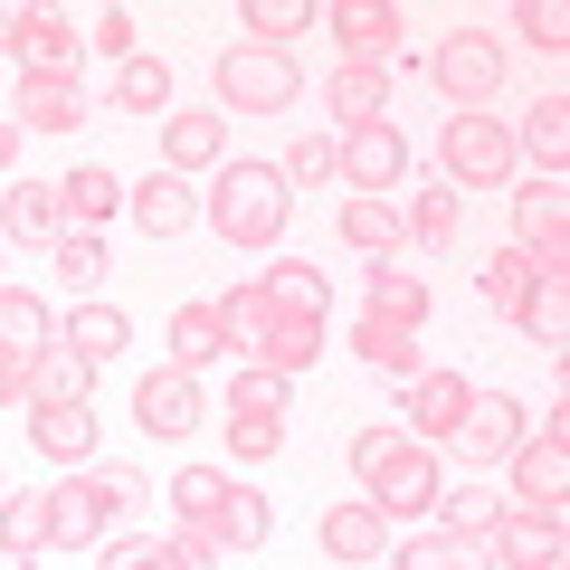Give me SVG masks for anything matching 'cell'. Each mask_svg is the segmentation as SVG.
<instances>
[{
    "label": "cell",
    "mask_w": 570,
    "mask_h": 570,
    "mask_svg": "<svg viewBox=\"0 0 570 570\" xmlns=\"http://www.w3.org/2000/svg\"><path fill=\"white\" fill-rule=\"evenodd\" d=\"M171 523H181L209 561H228V551L266 542V494L247 485V475H228V466H181L171 475Z\"/></svg>",
    "instance_id": "6da1fadb"
},
{
    "label": "cell",
    "mask_w": 570,
    "mask_h": 570,
    "mask_svg": "<svg viewBox=\"0 0 570 570\" xmlns=\"http://www.w3.org/2000/svg\"><path fill=\"white\" fill-rule=\"evenodd\" d=\"M352 475H362V504H381L390 523H419V513L448 504L438 456H428L419 438H400V428H362V438H352Z\"/></svg>",
    "instance_id": "7a4b0ae2"
},
{
    "label": "cell",
    "mask_w": 570,
    "mask_h": 570,
    "mask_svg": "<svg viewBox=\"0 0 570 570\" xmlns=\"http://www.w3.org/2000/svg\"><path fill=\"white\" fill-rule=\"evenodd\" d=\"M285 209H295V190L276 181V163H219L200 219L219 228V247H276L285 238Z\"/></svg>",
    "instance_id": "3957f363"
},
{
    "label": "cell",
    "mask_w": 570,
    "mask_h": 570,
    "mask_svg": "<svg viewBox=\"0 0 570 570\" xmlns=\"http://www.w3.org/2000/svg\"><path fill=\"white\" fill-rule=\"evenodd\" d=\"M134 494H142V475H124V466H67V485H48V542H67V551L105 542Z\"/></svg>",
    "instance_id": "277c9868"
},
{
    "label": "cell",
    "mask_w": 570,
    "mask_h": 570,
    "mask_svg": "<svg viewBox=\"0 0 570 570\" xmlns=\"http://www.w3.org/2000/svg\"><path fill=\"white\" fill-rule=\"evenodd\" d=\"M428 86L448 96V115H485L504 96V39L485 29H448V39L428 48Z\"/></svg>",
    "instance_id": "5b68a950"
},
{
    "label": "cell",
    "mask_w": 570,
    "mask_h": 570,
    "mask_svg": "<svg viewBox=\"0 0 570 570\" xmlns=\"http://www.w3.org/2000/svg\"><path fill=\"white\" fill-rule=\"evenodd\" d=\"M513 466V513H570V409H551L542 428H523V448L504 456Z\"/></svg>",
    "instance_id": "8992f818"
},
{
    "label": "cell",
    "mask_w": 570,
    "mask_h": 570,
    "mask_svg": "<svg viewBox=\"0 0 570 570\" xmlns=\"http://www.w3.org/2000/svg\"><path fill=\"white\" fill-rule=\"evenodd\" d=\"M305 105V67L276 48H228L219 58V115H295Z\"/></svg>",
    "instance_id": "52a82bcc"
},
{
    "label": "cell",
    "mask_w": 570,
    "mask_h": 570,
    "mask_svg": "<svg viewBox=\"0 0 570 570\" xmlns=\"http://www.w3.org/2000/svg\"><path fill=\"white\" fill-rule=\"evenodd\" d=\"M438 163H448V190H504L523 153H513V124H494V115H448Z\"/></svg>",
    "instance_id": "ba28073f"
},
{
    "label": "cell",
    "mask_w": 570,
    "mask_h": 570,
    "mask_svg": "<svg viewBox=\"0 0 570 570\" xmlns=\"http://www.w3.org/2000/svg\"><path fill=\"white\" fill-rule=\"evenodd\" d=\"M333 153H343L333 181H352V200H390V190L409 181V134L400 124H362V134H343Z\"/></svg>",
    "instance_id": "9c48e42d"
},
{
    "label": "cell",
    "mask_w": 570,
    "mask_h": 570,
    "mask_svg": "<svg viewBox=\"0 0 570 570\" xmlns=\"http://www.w3.org/2000/svg\"><path fill=\"white\" fill-rule=\"evenodd\" d=\"M324 314H285V305H266L257 314V333H247V362L257 371H276V381H305L314 362H324Z\"/></svg>",
    "instance_id": "30bf717a"
},
{
    "label": "cell",
    "mask_w": 570,
    "mask_h": 570,
    "mask_svg": "<svg viewBox=\"0 0 570 570\" xmlns=\"http://www.w3.org/2000/svg\"><path fill=\"white\" fill-rule=\"evenodd\" d=\"M409 400H400V438H419V448H438V438H456V428H466V409H475V381L466 371H409Z\"/></svg>",
    "instance_id": "8fae6325"
},
{
    "label": "cell",
    "mask_w": 570,
    "mask_h": 570,
    "mask_svg": "<svg viewBox=\"0 0 570 570\" xmlns=\"http://www.w3.org/2000/svg\"><path fill=\"white\" fill-rule=\"evenodd\" d=\"M134 428H142V438H190V428H200V371L153 362L134 381Z\"/></svg>",
    "instance_id": "7c38bea8"
},
{
    "label": "cell",
    "mask_w": 570,
    "mask_h": 570,
    "mask_svg": "<svg viewBox=\"0 0 570 570\" xmlns=\"http://www.w3.org/2000/svg\"><path fill=\"white\" fill-rule=\"evenodd\" d=\"M523 428H532L523 400H504V390H475L466 428H456V466H504V456L523 448Z\"/></svg>",
    "instance_id": "4fadbf2b"
},
{
    "label": "cell",
    "mask_w": 570,
    "mask_h": 570,
    "mask_svg": "<svg viewBox=\"0 0 570 570\" xmlns=\"http://www.w3.org/2000/svg\"><path fill=\"white\" fill-rule=\"evenodd\" d=\"M324 29L343 48V67H390V48H400V10L390 0H324Z\"/></svg>",
    "instance_id": "5bb4252c"
},
{
    "label": "cell",
    "mask_w": 570,
    "mask_h": 570,
    "mask_svg": "<svg viewBox=\"0 0 570 570\" xmlns=\"http://www.w3.org/2000/svg\"><path fill=\"white\" fill-rule=\"evenodd\" d=\"M513 247H523V257H570V190L551 181V171H532V181L513 190Z\"/></svg>",
    "instance_id": "9a60e30c"
},
{
    "label": "cell",
    "mask_w": 570,
    "mask_h": 570,
    "mask_svg": "<svg viewBox=\"0 0 570 570\" xmlns=\"http://www.w3.org/2000/svg\"><path fill=\"white\" fill-rule=\"evenodd\" d=\"M561 523L570 513H494V532H485V551H494V570H561Z\"/></svg>",
    "instance_id": "2e32d148"
},
{
    "label": "cell",
    "mask_w": 570,
    "mask_h": 570,
    "mask_svg": "<svg viewBox=\"0 0 570 570\" xmlns=\"http://www.w3.org/2000/svg\"><path fill=\"white\" fill-rule=\"evenodd\" d=\"M513 324H523V343H542V352L570 343V257H542V266H532V285H523V305H513Z\"/></svg>",
    "instance_id": "e0dca14e"
},
{
    "label": "cell",
    "mask_w": 570,
    "mask_h": 570,
    "mask_svg": "<svg viewBox=\"0 0 570 570\" xmlns=\"http://www.w3.org/2000/svg\"><path fill=\"white\" fill-rule=\"evenodd\" d=\"M10 124L20 134H77L86 124V77H20L10 86Z\"/></svg>",
    "instance_id": "ac0fdd59"
},
{
    "label": "cell",
    "mask_w": 570,
    "mask_h": 570,
    "mask_svg": "<svg viewBox=\"0 0 570 570\" xmlns=\"http://www.w3.org/2000/svg\"><path fill=\"white\" fill-rule=\"evenodd\" d=\"M20 77H77V58H86V39H77V20L67 10H39L29 0V20H20Z\"/></svg>",
    "instance_id": "d6986e66"
},
{
    "label": "cell",
    "mask_w": 570,
    "mask_h": 570,
    "mask_svg": "<svg viewBox=\"0 0 570 570\" xmlns=\"http://www.w3.org/2000/svg\"><path fill=\"white\" fill-rule=\"evenodd\" d=\"M124 209H134L142 238H181L190 219H200V200H190L181 171H153V181H124Z\"/></svg>",
    "instance_id": "ffe728a7"
},
{
    "label": "cell",
    "mask_w": 570,
    "mask_h": 570,
    "mask_svg": "<svg viewBox=\"0 0 570 570\" xmlns=\"http://www.w3.org/2000/svg\"><path fill=\"white\" fill-rule=\"evenodd\" d=\"M324 105L343 134H362V124H390V67H333L324 77Z\"/></svg>",
    "instance_id": "44dd1931"
},
{
    "label": "cell",
    "mask_w": 570,
    "mask_h": 570,
    "mask_svg": "<svg viewBox=\"0 0 570 570\" xmlns=\"http://www.w3.org/2000/svg\"><path fill=\"white\" fill-rule=\"evenodd\" d=\"M29 438H39L48 466H96V400H77V409H29Z\"/></svg>",
    "instance_id": "7402d4cb"
},
{
    "label": "cell",
    "mask_w": 570,
    "mask_h": 570,
    "mask_svg": "<svg viewBox=\"0 0 570 570\" xmlns=\"http://www.w3.org/2000/svg\"><path fill=\"white\" fill-rule=\"evenodd\" d=\"M228 163V115H163V171H209Z\"/></svg>",
    "instance_id": "603a6c76"
},
{
    "label": "cell",
    "mask_w": 570,
    "mask_h": 570,
    "mask_svg": "<svg viewBox=\"0 0 570 570\" xmlns=\"http://www.w3.org/2000/svg\"><path fill=\"white\" fill-rule=\"evenodd\" d=\"M58 343L77 352L86 371H105V362H124V343H134V324H124L115 305H77V314H67V324H58Z\"/></svg>",
    "instance_id": "cb8c5ba5"
},
{
    "label": "cell",
    "mask_w": 570,
    "mask_h": 570,
    "mask_svg": "<svg viewBox=\"0 0 570 570\" xmlns=\"http://www.w3.org/2000/svg\"><path fill=\"white\" fill-rule=\"evenodd\" d=\"M352 352H362V371H381V381H409V371H419V333L390 324V314H371V305H362V324H352Z\"/></svg>",
    "instance_id": "d4e9b609"
},
{
    "label": "cell",
    "mask_w": 570,
    "mask_h": 570,
    "mask_svg": "<svg viewBox=\"0 0 570 570\" xmlns=\"http://www.w3.org/2000/svg\"><path fill=\"white\" fill-rule=\"evenodd\" d=\"M513 153H532V163L561 181V163H570V96H532V115L513 124Z\"/></svg>",
    "instance_id": "484cf974"
},
{
    "label": "cell",
    "mask_w": 570,
    "mask_h": 570,
    "mask_svg": "<svg viewBox=\"0 0 570 570\" xmlns=\"http://www.w3.org/2000/svg\"><path fill=\"white\" fill-rule=\"evenodd\" d=\"M0 228H10V238H29V247H58V238H67L58 181H20L10 200H0Z\"/></svg>",
    "instance_id": "4316f807"
},
{
    "label": "cell",
    "mask_w": 570,
    "mask_h": 570,
    "mask_svg": "<svg viewBox=\"0 0 570 570\" xmlns=\"http://www.w3.org/2000/svg\"><path fill=\"white\" fill-rule=\"evenodd\" d=\"M381 542H390V513L362 504V494L324 513V551H333V561H381Z\"/></svg>",
    "instance_id": "83f0119b"
},
{
    "label": "cell",
    "mask_w": 570,
    "mask_h": 570,
    "mask_svg": "<svg viewBox=\"0 0 570 570\" xmlns=\"http://www.w3.org/2000/svg\"><path fill=\"white\" fill-rule=\"evenodd\" d=\"M400 570H494V551L475 542V532H448V523H428L400 542Z\"/></svg>",
    "instance_id": "f1b7e54d"
},
{
    "label": "cell",
    "mask_w": 570,
    "mask_h": 570,
    "mask_svg": "<svg viewBox=\"0 0 570 570\" xmlns=\"http://www.w3.org/2000/svg\"><path fill=\"white\" fill-rule=\"evenodd\" d=\"M86 390H96V371H86L67 343H48L39 362H29V400H20V409H77Z\"/></svg>",
    "instance_id": "f546056e"
},
{
    "label": "cell",
    "mask_w": 570,
    "mask_h": 570,
    "mask_svg": "<svg viewBox=\"0 0 570 570\" xmlns=\"http://www.w3.org/2000/svg\"><path fill=\"white\" fill-rule=\"evenodd\" d=\"M58 209H67V228H105V219L124 209V181H115L105 163H77V171L58 181Z\"/></svg>",
    "instance_id": "4dcf8cb0"
},
{
    "label": "cell",
    "mask_w": 570,
    "mask_h": 570,
    "mask_svg": "<svg viewBox=\"0 0 570 570\" xmlns=\"http://www.w3.org/2000/svg\"><path fill=\"white\" fill-rule=\"evenodd\" d=\"M209 362H228L219 305H181V314H171V371H209Z\"/></svg>",
    "instance_id": "1f68e13d"
},
{
    "label": "cell",
    "mask_w": 570,
    "mask_h": 570,
    "mask_svg": "<svg viewBox=\"0 0 570 570\" xmlns=\"http://www.w3.org/2000/svg\"><path fill=\"white\" fill-rule=\"evenodd\" d=\"M105 570H219V561H209L190 532H134V542H115Z\"/></svg>",
    "instance_id": "d6a6232c"
},
{
    "label": "cell",
    "mask_w": 570,
    "mask_h": 570,
    "mask_svg": "<svg viewBox=\"0 0 570 570\" xmlns=\"http://www.w3.org/2000/svg\"><path fill=\"white\" fill-rule=\"evenodd\" d=\"M400 238H409V228H400L390 200H343V247H362L371 266H400Z\"/></svg>",
    "instance_id": "836d02e7"
},
{
    "label": "cell",
    "mask_w": 570,
    "mask_h": 570,
    "mask_svg": "<svg viewBox=\"0 0 570 570\" xmlns=\"http://www.w3.org/2000/svg\"><path fill=\"white\" fill-rule=\"evenodd\" d=\"M400 228L428 247V257H448V247H456V228H466V190H448V181H438V190H419Z\"/></svg>",
    "instance_id": "e575fe53"
},
{
    "label": "cell",
    "mask_w": 570,
    "mask_h": 570,
    "mask_svg": "<svg viewBox=\"0 0 570 570\" xmlns=\"http://www.w3.org/2000/svg\"><path fill=\"white\" fill-rule=\"evenodd\" d=\"M314 20H324V10H314V0H247V10H238L247 48H276V58H285V39H305Z\"/></svg>",
    "instance_id": "d590c367"
},
{
    "label": "cell",
    "mask_w": 570,
    "mask_h": 570,
    "mask_svg": "<svg viewBox=\"0 0 570 570\" xmlns=\"http://www.w3.org/2000/svg\"><path fill=\"white\" fill-rule=\"evenodd\" d=\"M257 295H266V305H285V314H324L333 305V276H324V266H305V257H285V266H266V276H257Z\"/></svg>",
    "instance_id": "8d00e7d4"
},
{
    "label": "cell",
    "mask_w": 570,
    "mask_h": 570,
    "mask_svg": "<svg viewBox=\"0 0 570 570\" xmlns=\"http://www.w3.org/2000/svg\"><path fill=\"white\" fill-rule=\"evenodd\" d=\"M0 551H10V561H39V551H58L48 542V494H0Z\"/></svg>",
    "instance_id": "74e56055"
},
{
    "label": "cell",
    "mask_w": 570,
    "mask_h": 570,
    "mask_svg": "<svg viewBox=\"0 0 570 570\" xmlns=\"http://www.w3.org/2000/svg\"><path fill=\"white\" fill-rule=\"evenodd\" d=\"M115 115H142V124L171 115V67L163 58H124L115 67Z\"/></svg>",
    "instance_id": "f35d334b"
},
{
    "label": "cell",
    "mask_w": 570,
    "mask_h": 570,
    "mask_svg": "<svg viewBox=\"0 0 570 570\" xmlns=\"http://www.w3.org/2000/svg\"><path fill=\"white\" fill-rule=\"evenodd\" d=\"M0 343H10V352H29V362H39V352L58 343V324H48V305L29 295V285H0Z\"/></svg>",
    "instance_id": "ab89813d"
},
{
    "label": "cell",
    "mask_w": 570,
    "mask_h": 570,
    "mask_svg": "<svg viewBox=\"0 0 570 570\" xmlns=\"http://www.w3.org/2000/svg\"><path fill=\"white\" fill-rule=\"evenodd\" d=\"M371 314H390V324L419 333L428 324V276L419 266H371Z\"/></svg>",
    "instance_id": "60d3db41"
},
{
    "label": "cell",
    "mask_w": 570,
    "mask_h": 570,
    "mask_svg": "<svg viewBox=\"0 0 570 570\" xmlns=\"http://www.w3.org/2000/svg\"><path fill=\"white\" fill-rule=\"evenodd\" d=\"M48 257H58L67 295H77V305H96V285H105V238H96V228H67V238L48 247Z\"/></svg>",
    "instance_id": "b9f144b4"
},
{
    "label": "cell",
    "mask_w": 570,
    "mask_h": 570,
    "mask_svg": "<svg viewBox=\"0 0 570 570\" xmlns=\"http://www.w3.org/2000/svg\"><path fill=\"white\" fill-rule=\"evenodd\" d=\"M333 163H343L333 134H295V142L276 153V181H285V190H314V181H333Z\"/></svg>",
    "instance_id": "7bdbcfd3"
},
{
    "label": "cell",
    "mask_w": 570,
    "mask_h": 570,
    "mask_svg": "<svg viewBox=\"0 0 570 570\" xmlns=\"http://www.w3.org/2000/svg\"><path fill=\"white\" fill-rule=\"evenodd\" d=\"M513 39H532L542 58H570V10L561 0H513Z\"/></svg>",
    "instance_id": "ee69618b"
},
{
    "label": "cell",
    "mask_w": 570,
    "mask_h": 570,
    "mask_svg": "<svg viewBox=\"0 0 570 570\" xmlns=\"http://www.w3.org/2000/svg\"><path fill=\"white\" fill-rule=\"evenodd\" d=\"M228 419H285V381H276V371H257V362H247L238 381H228Z\"/></svg>",
    "instance_id": "f6af8a7d"
},
{
    "label": "cell",
    "mask_w": 570,
    "mask_h": 570,
    "mask_svg": "<svg viewBox=\"0 0 570 570\" xmlns=\"http://www.w3.org/2000/svg\"><path fill=\"white\" fill-rule=\"evenodd\" d=\"M532 266H542V257H523V247H504V257H485V276H475V285H485V305H494V314H513V305H523Z\"/></svg>",
    "instance_id": "bcb514c9"
},
{
    "label": "cell",
    "mask_w": 570,
    "mask_h": 570,
    "mask_svg": "<svg viewBox=\"0 0 570 570\" xmlns=\"http://www.w3.org/2000/svg\"><path fill=\"white\" fill-rule=\"evenodd\" d=\"M276 448H285V419H228V456L238 466H266Z\"/></svg>",
    "instance_id": "7dc6e473"
},
{
    "label": "cell",
    "mask_w": 570,
    "mask_h": 570,
    "mask_svg": "<svg viewBox=\"0 0 570 570\" xmlns=\"http://www.w3.org/2000/svg\"><path fill=\"white\" fill-rule=\"evenodd\" d=\"M86 48H105V58H142V20H134V10H96V29H86Z\"/></svg>",
    "instance_id": "c3c4849f"
},
{
    "label": "cell",
    "mask_w": 570,
    "mask_h": 570,
    "mask_svg": "<svg viewBox=\"0 0 570 570\" xmlns=\"http://www.w3.org/2000/svg\"><path fill=\"white\" fill-rule=\"evenodd\" d=\"M494 513H504L494 494H456V504H448V532H475V542H485V532H494Z\"/></svg>",
    "instance_id": "681fc988"
},
{
    "label": "cell",
    "mask_w": 570,
    "mask_h": 570,
    "mask_svg": "<svg viewBox=\"0 0 570 570\" xmlns=\"http://www.w3.org/2000/svg\"><path fill=\"white\" fill-rule=\"evenodd\" d=\"M20 400H29V352L0 343V409H20Z\"/></svg>",
    "instance_id": "f907efd6"
},
{
    "label": "cell",
    "mask_w": 570,
    "mask_h": 570,
    "mask_svg": "<svg viewBox=\"0 0 570 570\" xmlns=\"http://www.w3.org/2000/svg\"><path fill=\"white\" fill-rule=\"evenodd\" d=\"M20 20H29V0H0V58L20 48Z\"/></svg>",
    "instance_id": "816d5d0a"
},
{
    "label": "cell",
    "mask_w": 570,
    "mask_h": 570,
    "mask_svg": "<svg viewBox=\"0 0 570 570\" xmlns=\"http://www.w3.org/2000/svg\"><path fill=\"white\" fill-rule=\"evenodd\" d=\"M10 171H20V124L0 115V181H10Z\"/></svg>",
    "instance_id": "f5cc1de1"
},
{
    "label": "cell",
    "mask_w": 570,
    "mask_h": 570,
    "mask_svg": "<svg viewBox=\"0 0 570 570\" xmlns=\"http://www.w3.org/2000/svg\"><path fill=\"white\" fill-rule=\"evenodd\" d=\"M0 494H10V475H0Z\"/></svg>",
    "instance_id": "db71d44e"
}]
</instances>
